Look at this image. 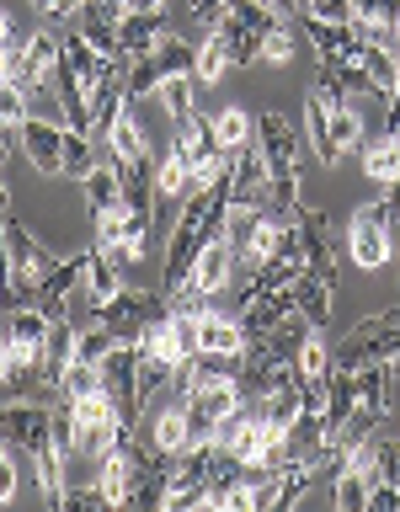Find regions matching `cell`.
I'll list each match as a JSON object with an SVG mask.
<instances>
[{
	"instance_id": "cell-1",
	"label": "cell",
	"mask_w": 400,
	"mask_h": 512,
	"mask_svg": "<svg viewBox=\"0 0 400 512\" xmlns=\"http://www.w3.org/2000/svg\"><path fill=\"white\" fill-rule=\"evenodd\" d=\"M54 267H59V256L48 251L43 240L32 235L27 224L6 208V288H11V299L27 304L32 294H38V283H43Z\"/></svg>"
},
{
	"instance_id": "cell-2",
	"label": "cell",
	"mask_w": 400,
	"mask_h": 512,
	"mask_svg": "<svg viewBox=\"0 0 400 512\" xmlns=\"http://www.w3.org/2000/svg\"><path fill=\"white\" fill-rule=\"evenodd\" d=\"M294 224H299V235H304V267H310L315 278L336 283V262H342V240H336V224H331V214H320V208H299Z\"/></svg>"
},
{
	"instance_id": "cell-3",
	"label": "cell",
	"mask_w": 400,
	"mask_h": 512,
	"mask_svg": "<svg viewBox=\"0 0 400 512\" xmlns=\"http://www.w3.org/2000/svg\"><path fill=\"white\" fill-rule=\"evenodd\" d=\"M235 283V251H230V240H208V246L198 251V262H192V278L187 288L176 299H214L224 294V288ZM171 299V304H176Z\"/></svg>"
},
{
	"instance_id": "cell-4",
	"label": "cell",
	"mask_w": 400,
	"mask_h": 512,
	"mask_svg": "<svg viewBox=\"0 0 400 512\" xmlns=\"http://www.w3.org/2000/svg\"><path fill=\"white\" fill-rule=\"evenodd\" d=\"M6 443L27 448V454L48 448L54 443V406L48 400H6Z\"/></svg>"
},
{
	"instance_id": "cell-5",
	"label": "cell",
	"mask_w": 400,
	"mask_h": 512,
	"mask_svg": "<svg viewBox=\"0 0 400 512\" xmlns=\"http://www.w3.org/2000/svg\"><path fill=\"white\" fill-rule=\"evenodd\" d=\"M91 256H96V251L64 256V262H59V267L38 283L32 304H43V310L54 315V320H64V315H70V304H75V294H80V283H86V272H91Z\"/></svg>"
},
{
	"instance_id": "cell-6",
	"label": "cell",
	"mask_w": 400,
	"mask_h": 512,
	"mask_svg": "<svg viewBox=\"0 0 400 512\" xmlns=\"http://www.w3.org/2000/svg\"><path fill=\"white\" fill-rule=\"evenodd\" d=\"M22 155L32 160V171L64 176V160H70V128H64V123H48V118H32V123L22 128Z\"/></svg>"
},
{
	"instance_id": "cell-7",
	"label": "cell",
	"mask_w": 400,
	"mask_h": 512,
	"mask_svg": "<svg viewBox=\"0 0 400 512\" xmlns=\"http://www.w3.org/2000/svg\"><path fill=\"white\" fill-rule=\"evenodd\" d=\"M256 144H262L272 176H294L299 171V128L288 123L283 112H262V118H256Z\"/></svg>"
},
{
	"instance_id": "cell-8",
	"label": "cell",
	"mask_w": 400,
	"mask_h": 512,
	"mask_svg": "<svg viewBox=\"0 0 400 512\" xmlns=\"http://www.w3.org/2000/svg\"><path fill=\"white\" fill-rule=\"evenodd\" d=\"M347 256H352V262H358L363 272H374V267L390 262V256H400V246H395V235L384 230L379 219L352 214V219H347Z\"/></svg>"
},
{
	"instance_id": "cell-9",
	"label": "cell",
	"mask_w": 400,
	"mask_h": 512,
	"mask_svg": "<svg viewBox=\"0 0 400 512\" xmlns=\"http://www.w3.org/2000/svg\"><path fill=\"white\" fill-rule=\"evenodd\" d=\"M304 38L315 43L320 64H342V59H363V32L352 22H326V16H304Z\"/></svg>"
},
{
	"instance_id": "cell-10",
	"label": "cell",
	"mask_w": 400,
	"mask_h": 512,
	"mask_svg": "<svg viewBox=\"0 0 400 512\" xmlns=\"http://www.w3.org/2000/svg\"><path fill=\"white\" fill-rule=\"evenodd\" d=\"M288 315H299L294 283H288V288H272V294H262V299H251L246 310H240V326H246L251 342H262V336H267V331H278Z\"/></svg>"
},
{
	"instance_id": "cell-11",
	"label": "cell",
	"mask_w": 400,
	"mask_h": 512,
	"mask_svg": "<svg viewBox=\"0 0 400 512\" xmlns=\"http://www.w3.org/2000/svg\"><path fill=\"white\" fill-rule=\"evenodd\" d=\"M118 38H123L128 59H144V54H155V48L171 38V16L166 11H128L123 27H118Z\"/></svg>"
},
{
	"instance_id": "cell-12",
	"label": "cell",
	"mask_w": 400,
	"mask_h": 512,
	"mask_svg": "<svg viewBox=\"0 0 400 512\" xmlns=\"http://www.w3.org/2000/svg\"><path fill=\"white\" fill-rule=\"evenodd\" d=\"M267 192H272V171H267V155L262 144H246V150H235V203H256L267 208Z\"/></svg>"
},
{
	"instance_id": "cell-13",
	"label": "cell",
	"mask_w": 400,
	"mask_h": 512,
	"mask_svg": "<svg viewBox=\"0 0 400 512\" xmlns=\"http://www.w3.org/2000/svg\"><path fill=\"white\" fill-rule=\"evenodd\" d=\"M118 171H123V203L134 208V214H155V203H160V182H155L160 160H155V155L118 160Z\"/></svg>"
},
{
	"instance_id": "cell-14",
	"label": "cell",
	"mask_w": 400,
	"mask_h": 512,
	"mask_svg": "<svg viewBox=\"0 0 400 512\" xmlns=\"http://www.w3.org/2000/svg\"><path fill=\"white\" fill-rule=\"evenodd\" d=\"M331 112H336V107H331L320 91L304 102V144L315 150L320 166H336V160H342V150H336V134H331Z\"/></svg>"
},
{
	"instance_id": "cell-15",
	"label": "cell",
	"mask_w": 400,
	"mask_h": 512,
	"mask_svg": "<svg viewBox=\"0 0 400 512\" xmlns=\"http://www.w3.org/2000/svg\"><path fill=\"white\" fill-rule=\"evenodd\" d=\"M251 347V336H246V326H240L235 315H219V310H203V320H198V352H246Z\"/></svg>"
},
{
	"instance_id": "cell-16",
	"label": "cell",
	"mask_w": 400,
	"mask_h": 512,
	"mask_svg": "<svg viewBox=\"0 0 400 512\" xmlns=\"http://www.w3.org/2000/svg\"><path fill=\"white\" fill-rule=\"evenodd\" d=\"M64 459H70V454H64L59 443H48V448H38V454H27V470H32V480H38V491L48 496V507H59L64 491H70V486H64Z\"/></svg>"
},
{
	"instance_id": "cell-17",
	"label": "cell",
	"mask_w": 400,
	"mask_h": 512,
	"mask_svg": "<svg viewBox=\"0 0 400 512\" xmlns=\"http://www.w3.org/2000/svg\"><path fill=\"white\" fill-rule=\"evenodd\" d=\"M294 299H299V315L310 320L315 331L331 326V283H326V278H315V272L304 267L299 278H294Z\"/></svg>"
},
{
	"instance_id": "cell-18",
	"label": "cell",
	"mask_w": 400,
	"mask_h": 512,
	"mask_svg": "<svg viewBox=\"0 0 400 512\" xmlns=\"http://www.w3.org/2000/svg\"><path fill=\"white\" fill-rule=\"evenodd\" d=\"M86 198H91V214H112V208H128L123 203V171L96 160L91 176H86Z\"/></svg>"
},
{
	"instance_id": "cell-19",
	"label": "cell",
	"mask_w": 400,
	"mask_h": 512,
	"mask_svg": "<svg viewBox=\"0 0 400 512\" xmlns=\"http://www.w3.org/2000/svg\"><path fill=\"white\" fill-rule=\"evenodd\" d=\"M363 171L374 176L379 187H390L395 176H400V134H379V139H368V144H363Z\"/></svg>"
},
{
	"instance_id": "cell-20",
	"label": "cell",
	"mask_w": 400,
	"mask_h": 512,
	"mask_svg": "<svg viewBox=\"0 0 400 512\" xmlns=\"http://www.w3.org/2000/svg\"><path fill=\"white\" fill-rule=\"evenodd\" d=\"M368 486H374V475L358 470V464H347V470L331 480V507L336 512H368Z\"/></svg>"
},
{
	"instance_id": "cell-21",
	"label": "cell",
	"mask_w": 400,
	"mask_h": 512,
	"mask_svg": "<svg viewBox=\"0 0 400 512\" xmlns=\"http://www.w3.org/2000/svg\"><path fill=\"white\" fill-rule=\"evenodd\" d=\"M160 102H166L176 128H187L192 118H198V75H171L166 86H160Z\"/></svg>"
},
{
	"instance_id": "cell-22",
	"label": "cell",
	"mask_w": 400,
	"mask_h": 512,
	"mask_svg": "<svg viewBox=\"0 0 400 512\" xmlns=\"http://www.w3.org/2000/svg\"><path fill=\"white\" fill-rule=\"evenodd\" d=\"M208 32H219V38H224V48H230V59H235V64H256V59H262V38H256V32H251L246 22H235L230 11H224V16H219V22L208 27Z\"/></svg>"
},
{
	"instance_id": "cell-23",
	"label": "cell",
	"mask_w": 400,
	"mask_h": 512,
	"mask_svg": "<svg viewBox=\"0 0 400 512\" xmlns=\"http://www.w3.org/2000/svg\"><path fill=\"white\" fill-rule=\"evenodd\" d=\"M107 144H112V155H118V160H144V155H150V139H144V123L134 118V102H128L123 118L112 123Z\"/></svg>"
},
{
	"instance_id": "cell-24",
	"label": "cell",
	"mask_w": 400,
	"mask_h": 512,
	"mask_svg": "<svg viewBox=\"0 0 400 512\" xmlns=\"http://www.w3.org/2000/svg\"><path fill=\"white\" fill-rule=\"evenodd\" d=\"M256 411H262V416H267L272 427H283V432H288V427L299 422V411H304V390H299V379H294V384H283L278 395L256 400Z\"/></svg>"
},
{
	"instance_id": "cell-25",
	"label": "cell",
	"mask_w": 400,
	"mask_h": 512,
	"mask_svg": "<svg viewBox=\"0 0 400 512\" xmlns=\"http://www.w3.org/2000/svg\"><path fill=\"white\" fill-rule=\"evenodd\" d=\"M59 390L70 395V400H86L102 390V363H86V358H70L59 368Z\"/></svg>"
},
{
	"instance_id": "cell-26",
	"label": "cell",
	"mask_w": 400,
	"mask_h": 512,
	"mask_svg": "<svg viewBox=\"0 0 400 512\" xmlns=\"http://www.w3.org/2000/svg\"><path fill=\"white\" fill-rule=\"evenodd\" d=\"M363 64H368V75H374V91L390 102L395 86H400V59L390 54V48H379V43H368L363 48Z\"/></svg>"
},
{
	"instance_id": "cell-27",
	"label": "cell",
	"mask_w": 400,
	"mask_h": 512,
	"mask_svg": "<svg viewBox=\"0 0 400 512\" xmlns=\"http://www.w3.org/2000/svg\"><path fill=\"white\" fill-rule=\"evenodd\" d=\"M363 128H368V123H363V107H358V102H347V107L331 112V134H336V150H342V155H347V150H363V144H368Z\"/></svg>"
},
{
	"instance_id": "cell-28",
	"label": "cell",
	"mask_w": 400,
	"mask_h": 512,
	"mask_svg": "<svg viewBox=\"0 0 400 512\" xmlns=\"http://www.w3.org/2000/svg\"><path fill=\"white\" fill-rule=\"evenodd\" d=\"M91 251H96V246H91ZM86 288H91L96 299H118V294H123V267L112 262L107 251H96V256H91V272H86Z\"/></svg>"
},
{
	"instance_id": "cell-29",
	"label": "cell",
	"mask_w": 400,
	"mask_h": 512,
	"mask_svg": "<svg viewBox=\"0 0 400 512\" xmlns=\"http://www.w3.org/2000/svg\"><path fill=\"white\" fill-rule=\"evenodd\" d=\"M224 70H235V59H230V48H224L219 32H208V38L198 43V86H214Z\"/></svg>"
},
{
	"instance_id": "cell-30",
	"label": "cell",
	"mask_w": 400,
	"mask_h": 512,
	"mask_svg": "<svg viewBox=\"0 0 400 512\" xmlns=\"http://www.w3.org/2000/svg\"><path fill=\"white\" fill-rule=\"evenodd\" d=\"M214 123H219V144H224L230 155L246 150V144L256 139V118H251V112H240V107H224Z\"/></svg>"
},
{
	"instance_id": "cell-31",
	"label": "cell",
	"mask_w": 400,
	"mask_h": 512,
	"mask_svg": "<svg viewBox=\"0 0 400 512\" xmlns=\"http://www.w3.org/2000/svg\"><path fill=\"white\" fill-rule=\"evenodd\" d=\"M187 144H192V160H198V166H208V160H219V155H230V150L219 144V123L203 118V112L187 123Z\"/></svg>"
},
{
	"instance_id": "cell-32",
	"label": "cell",
	"mask_w": 400,
	"mask_h": 512,
	"mask_svg": "<svg viewBox=\"0 0 400 512\" xmlns=\"http://www.w3.org/2000/svg\"><path fill=\"white\" fill-rule=\"evenodd\" d=\"M331 363H336L331 342H326L320 331H310V336H304V347H299V374H304V379H326Z\"/></svg>"
},
{
	"instance_id": "cell-33",
	"label": "cell",
	"mask_w": 400,
	"mask_h": 512,
	"mask_svg": "<svg viewBox=\"0 0 400 512\" xmlns=\"http://www.w3.org/2000/svg\"><path fill=\"white\" fill-rule=\"evenodd\" d=\"M0 118H6V128H27L32 123V96L22 86H11V80H6V91H0Z\"/></svg>"
},
{
	"instance_id": "cell-34",
	"label": "cell",
	"mask_w": 400,
	"mask_h": 512,
	"mask_svg": "<svg viewBox=\"0 0 400 512\" xmlns=\"http://www.w3.org/2000/svg\"><path fill=\"white\" fill-rule=\"evenodd\" d=\"M352 22H379V27H400V0H352Z\"/></svg>"
},
{
	"instance_id": "cell-35",
	"label": "cell",
	"mask_w": 400,
	"mask_h": 512,
	"mask_svg": "<svg viewBox=\"0 0 400 512\" xmlns=\"http://www.w3.org/2000/svg\"><path fill=\"white\" fill-rule=\"evenodd\" d=\"M336 80H342V91H347V96L374 91V75H368V64H363V59H342V64H336ZM374 96H379V91H374Z\"/></svg>"
},
{
	"instance_id": "cell-36",
	"label": "cell",
	"mask_w": 400,
	"mask_h": 512,
	"mask_svg": "<svg viewBox=\"0 0 400 512\" xmlns=\"http://www.w3.org/2000/svg\"><path fill=\"white\" fill-rule=\"evenodd\" d=\"M91 246H96V251H118V246H123V208H112V214H96Z\"/></svg>"
},
{
	"instance_id": "cell-37",
	"label": "cell",
	"mask_w": 400,
	"mask_h": 512,
	"mask_svg": "<svg viewBox=\"0 0 400 512\" xmlns=\"http://www.w3.org/2000/svg\"><path fill=\"white\" fill-rule=\"evenodd\" d=\"M288 59H294V38L283 27H272L262 38V64H288Z\"/></svg>"
},
{
	"instance_id": "cell-38",
	"label": "cell",
	"mask_w": 400,
	"mask_h": 512,
	"mask_svg": "<svg viewBox=\"0 0 400 512\" xmlns=\"http://www.w3.org/2000/svg\"><path fill=\"white\" fill-rule=\"evenodd\" d=\"M59 507L64 512H86V507H107V496H102V486H70Z\"/></svg>"
},
{
	"instance_id": "cell-39",
	"label": "cell",
	"mask_w": 400,
	"mask_h": 512,
	"mask_svg": "<svg viewBox=\"0 0 400 512\" xmlns=\"http://www.w3.org/2000/svg\"><path fill=\"white\" fill-rule=\"evenodd\" d=\"M304 16H326V22H352V0H299Z\"/></svg>"
},
{
	"instance_id": "cell-40",
	"label": "cell",
	"mask_w": 400,
	"mask_h": 512,
	"mask_svg": "<svg viewBox=\"0 0 400 512\" xmlns=\"http://www.w3.org/2000/svg\"><path fill=\"white\" fill-rule=\"evenodd\" d=\"M352 331H379V336H400V304H390V310H379V315H368L358 320Z\"/></svg>"
},
{
	"instance_id": "cell-41",
	"label": "cell",
	"mask_w": 400,
	"mask_h": 512,
	"mask_svg": "<svg viewBox=\"0 0 400 512\" xmlns=\"http://www.w3.org/2000/svg\"><path fill=\"white\" fill-rule=\"evenodd\" d=\"M182 11L192 16V22H203V27H214L219 16H224V0H182Z\"/></svg>"
},
{
	"instance_id": "cell-42",
	"label": "cell",
	"mask_w": 400,
	"mask_h": 512,
	"mask_svg": "<svg viewBox=\"0 0 400 512\" xmlns=\"http://www.w3.org/2000/svg\"><path fill=\"white\" fill-rule=\"evenodd\" d=\"M368 507H374V512H384V507L400 512V491L390 486V480H374V486H368Z\"/></svg>"
},
{
	"instance_id": "cell-43",
	"label": "cell",
	"mask_w": 400,
	"mask_h": 512,
	"mask_svg": "<svg viewBox=\"0 0 400 512\" xmlns=\"http://www.w3.org/2000/svg\"><path fill=\"white\" fill-rule=\"evenodd\" d=\"M400 128V86H395V96L384 102V134H395Z\"/></svg>"
},
{
	"instance_id": "cell-44",
	"label": "cell",
	"mask_w": 400,
	"mask_h": 512,
	"mask_svg": "<svg viewBox=\"0 0 400 512\" xmlns=\"http://www.w3.org/2000/svg\"><path fill=\"white\" fill-rule=\"evenodd\" d=\"M80 6H86V0H54V6H48V16H75Z\"/></svg>"
},
{
	"instance_id": "cell-45",
	"label": "cell",
	"mask_w": 400,
	"mask_h": 512,
	"mask_svg": "<svg viewBox=\"0 0 400 512\" xmlns=\"http://www.w3.org/2000/svg\"><path fill=\"white\" fill-rule=\"evenodd\" d=\"M267 6L278 11V16H304V6H299V0H267Z\"/></svg>"
},
{
	"instance_id": "cell-46",
	"label": "cell",
	"mask_w": 400,
	"mask_h": 512,
	"mask_svg": "<svg viewBox=\"0 0 400 512\" xmlns=\"http://www.w3.org/2000/svg\"><path fill=\"white\" fill-rule=\"evenodd\" d=\"M128 11H166V0H128Z\"/></svg>"
},
{
	"instance_id": "cell-47",
	"label": "cell",
	"mask_w": 400,
	"mask_h": 512,
	"mask_svg": "<svg viewBox=\"0 0 400 512\" xmlns=\"http://www.w3.org/2000/svg\"><path fill=\"white\" fill-rule=\"evenodd\" d=\"M390 379L400 384V347H395V358H390Z\"/></svg>"
},
{
	"instance_id": "cell-48",
	"label": "cell",
	"mask_w": 400,
	"mask_h": 512,
	"mask_svg": "<svg viewBox=\"0 0 400 512\" xmlns=\"http://www.w3.org/2000/svg\"><path fill=\"white\" fill-rule=\"evenodd\" d=\"M390 203L400 208V176H395V182H390Z\"/></svg>"
},
{
	"instance_id": "cell-49",
	"label": "cell",
	"mask_w": 400,
	"mask_h": 512,
	"mask_svg": "<svg viewBox=\"0 0 400 512\" xmlns=\"http://www.w3.org/2000/svg\"><path fill=\"white\" fill-rule=\"evenodd\" d=\"M32 6H38V11H43V16H48V6H54V0H32Z\"/></svg>"
},
{
	"instance_id": "cell-50",
	"label": "cell",
	"mask_w": 400,
	"mask_h": 512,
	"mask_svg": "<svg viewBox=\"0 0 400 512\" xmlns=\"http://www.w3.org/2000/svg\"><path fill=\"white\" fill-rule=\"evenodd\" d=\"M395 294H400V272H395Z\"/></svg>"
},
{
	"instance_id": "cell-51",
	"label": "cell",
	"mask_w": 400,
	"mask_h": 512,
	"mask_svg": "<svg viewBox=\"0 0 400 512\" xmlns=\"http://www.w3.org/2000/svg\"><path fill=\"white\" fill-rule=\"evenodd\" d=\"M123 6H128V0H123Z\"/></svg>"
}]
</instances>
